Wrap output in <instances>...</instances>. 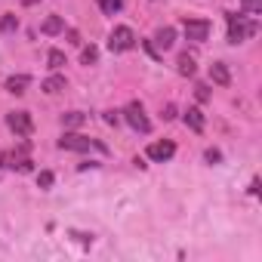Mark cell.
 <instances>
[{
	"label": "cell",
	"mask_w": 262,
	"mask_h": 262,
	"mask_svg": "<svg viewBox=\"0 0 262 262\" xmlns=\"http://www.w3.org/2000/svg\"><path fill=\"white\" fill-rule=\"evenodd\" d=\"M225 22H228V43H244L247 37H253L259 31V22L250 19L247 13H225Z\"/></svg>",
	"instance_id": "cell-1"
},
{
	"label": "cell",
	"mask_w": 262,
	"mask_h": 262,
	"mask_svg": "<svg viewBox=\"0 0 262 262\" xmlns=\"http://www.w3.org/2000/svg\"><path fill=\"white\" fill-rule=\"evenodd\" d=\"M59 148L62 151H90V148H96V151H108L102 142H96V139H90V136H80V133H65L62 139H59Z\"/></svg>",
	"instance_id": "cell-2"
},
{
	"label": "cell",
	"mask_w": 262,
	"mask_h": 262,
	"mask_svg": "<svg viewBox=\"0 0 262 262\" xmlns=\"http://www.w3.org/2000/svg\"><path fill=\"white\" fill-rule=\"evenodd\" d=\"M123 120L129 123V126H133L136 129V133H151V120L145 117V108H142V102H129L126 108H123Z\"/></svg>",
	"instance_id": "cell-3"
},
{
	"label": "cell",
	"mask_w": 262,
	"mask_h": 262,
	"mask_svg": "<svg viewBox=\"0 0 262 262\" xmlns=\"http://www.w3.org/2000/svg\"><path fill=\"white\" fill-rule=\"evenodd\" d=\"M133 47H136V34H133V28L117 25V28L108 34V50H111V53H126V50H133Z\"/></svg>",
	"instance_id": "cell-4"
},
{
	"label": "cell",
	"mask_w": 262,
	"mask_h": 262,
	"mask_svg": "<svg viewBox=\"0 0 262 262\" xmlns=\"http://www.w3.org/2000/svg\"><path fill=\"white\" fill-rule=\"evenodd\" d=\"M182 31H185V37H188V40H194V43H204V40L210 37L213 25H210L207 19H182Z\"/></svg>",
	"instance_id": "cell-5"
},
{
	"label": "cell",
	"mask_w": 262,
	"mask_h": 262,
	"mask_svg": "<svg viewBox=\"0 0 262 262\" xmlns=\"http://www.w3.org/2000/svg\"><path fill=\"white\" fill-rule=\"evenodd\" d=\"M7 126L13 129V133H19V136H31L34 120H31L28 111H10V114H7Z\"/></svg>",
	"instance_id": "cell-6"
},
{
	"label": "cell",
	"mask_w": 262,
	"mask_h": 262,
	"mask_svg": "<svg viewBox=\"0 0 262 262\" xmlns=\"http://www.w3.org/2000/svg\"><path fill=\"white\" fill-rule=\"evenodd\" d=\"M145 155H148V161H155V164H164V161H170V158L176 155V145H173V142H151Z\"/></svg>",
	"instance_id": "cell-7"
},
{
	"label": "cell",
	"mask_w": 262,
	"mask_h": 262,
	"mask_svg": "<svg viewBox=\"0 0 262 262\" xmlns=\"http://www.w3.org/2000/svg\"><path fill=\"white\" fill-rule=\"evenodd\" d=\"M161 53H167V50H173V43H176V28H158V34H155V40H151Z\"/></svg>",
	"instance_id": "cell-8"
},
{
	"label": "cell",
	"mask_w": 262,
	"mask_h": 262,
	"mask_svg": "<svg viewBox=\"0 0 262 262\" xmlns=\"http://www.w3.org/2000/svg\"><path fill=\"white\" fill-rule=\"evenodd\" d=\"M210 80L219 83V86H228V83H231V71H228V65H225V62H213V65H210Z\"/></svg>",
	"instance_id": "cell-9"
},
{
	"label": "cell",
	"mask_w": 262,
	"mask_h": 262,
	"mask_svg": "<svg viewBox=\"0 0 262 262\" xmlns=\"http://www.w3.org/2000/svg\"><path fill=\"white\" fill-rule=\"evenodd\" d=\"M28 83H31V77H28V74H13V77H7V80H4L7 93H13V96H22V93L28 90Z\"/></svg>",
	"instance_id": "cell-10"
},
{
	"label": "cell",
	"mask_w": 262,
	"mask_h": 262,
	"mask_svg": "<svg viewBox=\"0 0 262 262\" xmlns=\"http://www.w3.org/2000/svg\"><path fill=\"white\" fill-rule=\"evenodd\" d=\"M65 31V19L62 16H50L43 25H40V34H47V37H56V34H62Z\"/></svg>",
	"instance_id": "cell-11"
},
{
	"label": "cell",
	"mask_w": 262,
	"mask_h": 262,
	"mask_svg": "<svg viewBox=\"0 0 262 262\" xmlns=\"http://www.w3.org/2000/svg\"><path fill=\"white\" fill-rule=\"evenodd\" d=\"M185 126L194 129V133H204V111L201 108H188L185 111Z\"/></svg>",
	"instance_id": "cell-12"
},
{
	"label": "cell",
	"mask_w": 262,
	"mask_h": 262,
	"mask_svg": "<svg viewBox=\"0 0 262 262\" xmlns=\"http://www.w3.org/2000/svg\"><path fill=\"white\" fill-rule=\"evenodd\" d=\"M40 90H43V93H50V96H56V93H62V90H65V77H62V74H50V77L40 83Z\"/></svg>",
	"instance_id": "cell-13"
},
{
	"label": "cell",
	"mask_w": 262,
	"mask_h": 262,
	"mask_svg": "<svg viewBox=\"0 0 262 262\" xmlns=\"http://www.w3.org/2000/svg\"><path fill=\"white\" fill-rule=\"evenodd\" d=\"M86 123V114L83 111H68V114H62V126L65 129H77V126H83Z\"/></svg>",
	"instance_id": "cell-14"
},
{
	"label": "cell",
	"mask_w": 262,
	"mask_h": 262,
	"mask_svg": "<svg viewBox=\"0 0 262 262\" xmlns=\"http://www.w3.org/2000/svg\"><path fill=\"white\" fill-rule=\"evenodd\" d=\"M176 71H179L182 77H191V74L198 71V68H194V59H191L188 53H182V56H179V62H176Z\"/></svg>",
	"instance_id": "cell-15"
},
{
	"label": "cell",
	"mask_w": 262,
	"mask_h": 262,
	"mask_svg": "<svg viewBox=\"0 0 262 262\" xmlns=\"http://www.w3.org/2000/svg\"><path fill=\"white\" fill-rule=\"evenodd\" d=\"M13 31H19V16L7 13L4 19H0V34H13Z\"/></svg>",
	"instance_id": "cell-16"
},
{
	"label": "cell",
	"mask_w": 262,
	"mask_h": 262,
	"mask_svg": "<svg viewBox=\"0 0 262 262\" xmlns=\"http://www.w3.org/2000/svg\"><path fill=\"white\" fill-rule=\"evenodd\" d=\"M99 7H102L105 16H117L123 10V0H99Z\"/></svg>",
	"instance_id": "cell-17"
},
{
	"label": "cell",
	"mask_w": 262,
	"mask_h": 262,
	"mask_svg": "<svg viewBox=\"0 0 262 262\" xmlns=\"http://www.w3.org/2000/svg\"><path fill=\"white\" fill-rule=\"evenodd\" d=\"M47 65H50L53 71H59V68L65 65V53H62V50H50V56H47Z\"/></svg>",
	"instance_id": "cell-18"
},
{
	"label": "cell",
	"mask_w": 262,
	"mask_h": 262,
	"mask_svg": "<svg viewBox=\"0 0 262 262\" xmlns=\"http://www.w3.org/2000/svg\"><path fill=\"white\" fill-rule=\"evenodd\" d=\"M96 59H99V50L90 43V47H83V53H80V62L83 65H96Z\"/></svg>",
	"instance_id": "cell-19"
},
{
	"label": "cell",
	"mask_w": 262,
	"mask_h": 262,
	"mask_svg": "<svg viewBox=\"0 0 262 262\" xmlns=\"http://www.w3.org/2000/svg\"><path fill=\"white\" fill-rule=\"evenodd\" d=\"M241 4H244V13L247 16H259L262 13V0H241Z\"/></svg>",
	"instance_id": "cell-20"
},
{
	"label": "cell",
	"mask_w": 262,
	"mask_h": 262,
	"mask_svg": "<svg viewBox=\"0 0 262 262\" xmlns=\"http://www.w3.org/2000/svg\"><path fill=\"white\" fill-rule=\"evenodd\" d=\"M53 182H56V176H53L50 170H43V173H37V185H40V188H53Z\"/></svg>",
	"instance_id": "cell-21"
},
{
	"label": "cell",
	"mask_w": 262,
	"mask_h": 262,
	"mask_svg": "<svg viewBox=\"0 0 262 262\" xmlns=\"http://www.w3.org/2000/svg\"><path fill=\"white\" fill-rule=\"evenodd\" d=\"M142 47H145V53H148V56H151L155 62H161V59H164V53H161V50H158V47H155L151 40H142Z\"/></svg>",
	"instance_id": "cell-22"
},
{
	"label": "cell",
	"mask_w": 262,
	"mask_h": 262,
	"mask_svg": "<svg viewBox=\"0 0 262 262\" xmlns=\"http://www.w3.org/2000/svg\"><path fill=\"white\" fill-rule=\"evenodd\" d=\"M194 96H198V102H210V86L207 83H198L194 86Z\"/></svg>",
	"instance_id": "cell-23"
},
{
	"label": "cell",
	"mask_w": 262,
	"mask_h": 262,
	"mask_svg": "<svg viewBox=\"0 0 262 262\" xmlns=\"http://www.w3.org/2000/svg\"><path fill=\"white\" fill-rule=\"evenodd\" d=\"M204 158H207V164H219V161H222V151H216V148H207V151H204Z\"/></svg>",
	"instance_id": "cell-24"
},
{
	"label": "cell",
	"mask_w": 262,
	"mask_h": 262,
	"mask_svg": "<svg viewBox=\"0 0 262 262\" xmlns=\"http://www.w3.org/2000/svg\"><path fill=\"white\" fill-rule=\"evenodd\" d=\"M65 37H68V43H74V47H80V43H83V40H80V34H77L74 28H68V31H65Z\"/></svg>",
	"instance_id": "cell-25"
},
{
	"label": "cell",
	"mask_w": 262,
	"mask_h": 262,
	"mask_svg": "<svg viewBox=\"0 0 262 262\" xmlns=\"http://www.w3.org/2000/svg\"><path fill=\"white\" fill-rule=\"evenodd\" d=\"M105 123H108V126H117V123H120L117 111H105Z\"/></svg>",
	"instance_id": "cell-26"
},
{
	"label": "cell",
	"mask_w": 262,
	"mask_h": 262,
	"mask_svg": "<svg viewBox=\"0 0 262 262\" xmlns=\"http://www.w3.org/2000/svg\"><path fill=\"white\" fill-rule=\"evenodd\" d=\"M71 237H77L80 244H93V234H83V231H71Z\"/></svg>",
	"instance_id": "cell-27"
},
{
	"label": "cell",
	"mask_w": 262,
	"mask_h": 262,
	"mask_svg": "<svg viewBox=\"0 0 262 262\" xmlns=\"http://www.w3.org/2000/svg\"><path fill=\"white\" fill-rule=\"evenodd\" d=\"M173 117H176V105H167L164 108V120H173Z\"/></svg>",
	"instance_id": "cell-28"
}]
</instances>
